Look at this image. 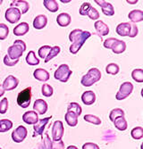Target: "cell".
Segmentation results:
<instances>
[{
    "label": "cell",
    "mask_w": 143,
    "mask_h": 149,
    "mask_svg": "<svg viewBox=\"0 0 143 149\" xmlns=\"http://www.w3.org/2000/svg\"><path fill=\"white\" fill-rule=\"evenodd\" d=\"M90 36H91V33L88 31L75 29L71 31L69 34V40L72 42V45L70 46L69 49L73 55H75L79 52V50L86 42V40L89 38Z\"/></svg>",
    "instance_id": "obj_1"
},
{
    "label": "cell",
    "mask_w": 143,
    "mask_h": 149,
    "mask_svg": "<svg viewBox=\"0 0 143 149\" xmlns=\"http://www.w3.org/2000/svg\"><path fill=\"white\" fill-rule=\"evenodd\" d=\"M26 50V44L23 40L16 39L14 42V45L8 47L7 50V56L12 60H19L22 53Z\"/></svg>",
    "instance_id": "obj_2"
},
{
    "label": "cell",
    "mask_w": 143,
    "mask_h": 149,
    "mask_svg": "<svg viewBox=\"0 0 143 149\" xmlns=\"http://www.w3.org/2000/svg\"><path fill=\"white\" fill-rule=\"evenodd\" d=\"M101 79V72L98 68H91L82 76L81 83L84 87H91Z\"/></svg>",
    "instance_id": "obj_3"
},
{
    "label": "cell",
    "mask_w": 143,
    "mask_h": 149,
    "mask_svg": "<svg viewBox=\"0 0 143 149\" xmlns=\"http://www.w3.org/2000/svg\"><path fill=\"white\" fill-rule=\"evenodd\" d=\"M31 87H28L22 90L17 96V104L20 107L26 109L31 104Z\"/></svg>",
    "instance_id": "obj_4"
},
{
    "label": "cell",
    "mask_w": 143,
    "mask_h": 149,
    "mask_svg": "<svg viewBox=\"0 0 143 149\" xmlns=\"http://www.w3.org/2000/svg\"><path fill=\"white\" fill-rule=\"evenodd\" d=\"M72 73L73 72L67 64H61L55 72L54 77L56 79L61 81V82H67Z\"/></svg>",
    "instance_id": "obj_5"
},
{
    "label": "cell",
    "mask_w": 143,
    "mask_h": 149,
    "mask_svg": "<svg viewBox=\"0 0 143 149\" xmlns=\"http://www.w3.org/2000/svg\"><path fill=\"white\" fill-rule=\"evenodd\" d=\"M133 91V85L132 82H129V81H126V82H123L118 92L115 95V98L117 100H123L125 98H127L130 95H131Z\"/></svg>",
    "instance_id": "obj_6"
},
{
    "label": "cell",
    "mask_w": 143,
    "mask_h": 149,
    "mask_svg": "<svg viewBox=\"0 0 143 149\" xmlns=\"http://www.w3.org/2000/svg\"><path fill=\"white\" fill-rule=\"evenodd\" d=\"M22 16V13L20 12V10L16 7H10L6 11L5 13V18L6 20L11 23V24H15L17 23Z\"/></svg>",
    "instance_id": "obj_7"
},
{
    "label": "cell",
    "mask_w": 143,
    "mask_h": 149,
    "mask_svg": "<svg viewBox=\"0 0 143 149\" xmlns=\"http://www.w3.org/2000/svg\"><path fill=\"white\" fill-rule=\"evenodd\" d=\"M64 133L63 124L61 120H56L52 126V141H59L62 139Z\"/></svg>",
    "instance_id": "obj_8"
},
{
    "label": "cell",
    "mask_w": 143,
    "mask_h": 149,
    "mask_svg": "<svg viewBox=\"0 0 143 149\" xmlns=\"http://www.w3.org/2000/svg\"><path fill=\"white\" fill-rule=\"evenodd\" d=\"M28 135V130L24 126L20 125L18 126L14 131L12 132V139L15 143H22Z\"/></svg>",
    "instance_id": "obj_9"
},
{
    "label": "cell",
    "mask_w": 143,
    "mask_h": 149,
    "mask_svg": "<svg viewBox=\"0 0 143 149\" xmlns=\"http://www.w3.org/2000/svg\"><path fill=\"white\" fill-rule=\"evenodd\" d=\"M18 84H19V79L15 76L9 75L4 80L2 87L5 89V91H10V90H14L15 88H16Z\"/></svg>",
    "instance_id": "obj_10"
},
{
    "label": "cell",
    "mask_w": 143,
    "mask_h": 149,
    "mask_svg": "<svg viewBox=\"0 0 143 149\" xmlns=\"http://www.w3.org/2000/svg\"><path fill=\"white\" fill-rule=\"evenodd\" d=\"M97 5L101 7L102 13L107 16H113L114 15V9L112 4L105 1V0H95Z\"/></svg>",
    "instance_id": "obj_11"
},
{
    "label": "cell",
    "mask_w": 143,
    "mask_h": 149,
    "mask_svg": "<svg viewBox=\"0 0 143 149\" xmlns=\"http://www.w3.org/2000/svg\"><path fill=\"white\" fill-rule=\"evenodd\" d=\"M51 118H52V116H48V117L40 119V120H38V121L36 124L33 125V130H34L36 135H40V136H42L43 131H44L47 124L48 123V121L51 120Z\"/></svg>",
    "instance_id": "obj_12"
},
{
    "label": "cell",
    "mask_w": 143,
    "mask_h": 149,
    "mask_svg": "<svg viewBox=\"0 0 143 149\" xmlns=\"http://www.w3.org/2000/svg\"><path fill=\"white\" fill-rule=\"evenodd\" d=\"M22 120L29 125H34L38 121V114L35 111H28L23 113Z\"/></svg>",
    "instance_id": "obj_13"
},
{
    "label": "cell",
    "mask_w": 143,
    "mask_h": 149,
    "mask_svg": "<svg viewBox=\"0 0 143 149\" xmlns=\"http://www.w3.org/2000/svg\"><path fill=\"white\" fill-rule=\"evenodd\" d=\"M47 108H48L47 103L43 99H37L33 104V109H34L33 111L37 112L38 114L40 115L45 114L47 111Z\"/></svg>",
    "instance_id": "obj_14"
},
{
    "label": "cell",
    "mask_w": 143,
    "mask_h": 149,
    "mask_svg": "<svg viewBox=\"0 0 143 149\" xmlns=\"http://www.w3.org/2000/svg\"><path fill=\"white\" fill-rule=\"evenodd\" d=\"M10 7L18 8L22 15H23V13H26L29 11L30 5L27 1H25V0H15V1H13L10 4Z\"/></svg>",
    "instance_id": "obj_15"
},
{
    "label": "cell",
    "mask_w": 143,
    "mask_h": 149,
    "mask_svg": "<svg viewBox=\"0 0 143 149\" xmlns=\"http://www.w3.org/2000/svg\"><path fill=\"white\" fill-rule=\"evenodd\" d=\"M94 27L97 31V33L99 35V36H102V37H105L107 36L108 33H109V28L108 26L102 21H97L95 23H94Z\"/></svg>",
    "instance_id": "obj_16"
},
{
    "label": "cell",
    "mask_w": 143,
    "mask_h": 149,
    "mask_svg": "<svg viewBox=\"0 0 143 149\" xmlns=\"http://www.w3.org/2000/svg\"><path fill=\"white\" fill-rule=\"evenodd\" d=\"M82 101L86 105H91L96 101V95L93 91L88 90L82 95Z\"/></svg>",
    "instance_id": "obj_17"
},
{
    "label": "cell",
    "mask_w": 143,
    "mask_h": 149,
    "mask_svg": "<svg viewBox=\"0 0 143 149\" xmlns=\"http://www.w3.org/2000/svg\"><path fill=\"white\" fill-rule=\"evenodd\" d=\"M130 31H131V23L122 22L116 27V33L122 37H129Z\"/></svg>",
    "instance_id": "obj_18"
},
{
    "label": "cell",
    "mask_w": 143,
    "mask_h": 149,
    "mask_svg": "<svg viewBox=\"0 0 143 149\" xmlns=\"http://www.w3.org/2000/svg\"><path fill=\"white\" fill-rule=\"evenodd\" d=\"M47 23V18L44 15H40L33 20V27L36 30H42Z\"/></svg>",
    "instance_id": "obj_19"
},
{
    "label": "cell",
    "mask_w": 143,
    "mask_h": 149,
    "mask_svg": "<svg viewBox=\"0 0 143 149\" xmlns=\"http://www.w3.org/2000/svg\"><path fill=\"white\" fill-rule=\"evenodd\" d=\"M30 31V26L27 22H22V23H19L16 27H15L14 29V34L15 36H18V37H21V36H23L25 34H27Z\"/></svg>",
    "instance_id": "obj_20"
},
{
    "label": "cell",
    "mask_w": 143,
    "mask_h": 149,
    "mask_svg": "<svg viewBox=\"0 0 143 149\" xmlns=\"http://www.w3.org/2000/svg\"><path fill=\"white\" fill-rule=\"evenodd\" d=\"M57 24L61 27H67L70 25L72 22V17L67 13H62L57 15Z\"/></svg>",
    "instance_id": "obj_21"
},
{
    "label": "cell",
    "mask_w": 143,
    "mask_h": 149,
    "mask_svg": "<svg viewBox=\"0 0 143 149\" xmlns=\"http://www.w3.org/2000/svg\"><path fill=\"white\" fill-rule=\"evenodd\" d=\"M33 76L38 81H47L50 78L48 72L46 71L45 69H41V68L36 69L33 72Z\"/></svg>",
    "instance_id": "obj_22"
},
{
    "label": "cell",
    "mask_w": 143,
    "mask_h": 149,
    "mask_svg": "<svg viewBox=\"0 0 143 149\" xmlns=\"http://www.w3.org/2000/svg\"><path fill=\"white\" fill-rule=\"evenodd\" d=\"M128 17L132 23H137L143 21V12L141 10H133L129 13Z\"/></svg>",
    "instance_id": "obj_23"
},
{
    "label": "cell",
    "mask_w": 143,
    "mask_h": 149,
    "mask_svg": "<svg viewBox=\"0 0 143 149\" xmlns=\"http://www.w3.org/2000/svg\"><path fill=\"white\" fill-rule=\"evenodd\" d=\"M78 116L76 113L67 111L66 115H64V119H66V123L70 126V127H75L78 124Z\"/></svg>",
    "instance_id": "obj_24"
},
{
    "label": "cell",
    "mask_w": 143,
    "mask_h": 149,
    "mask_svg": "<svg viewBox=\"0 0 143 149\" xmlns=\"http://www.w3.org/2000/svg\"><path fill=\"white\" fill-rule=\"evenodd\" d=\"M112 51L116 54V55H119V54H122L125 51L126 49V43L123 40H119L117 39L116 41L114 43V45L112 46Z\"/></svg>",
    "instance_id": "obj_25"
},
{
    "label": "cell",
    "mask_w": 143,
    "mask_h": 149,
    "mask_svg": "<svg viewBox=\"0 0 143 149\" xmlns=\"http://www.w3.org/2000/svg\"><path fill=\"white\" fill-rule=\"evenodd\" d=\"M113 123L114 124V127L117 129L118 130H120V131H124L128 128V124H127V121H126L125 117H118V118H116L113 121Z\"/></svg>",
    "instance_id": "obj_26"
},
{
    "label": "cell",
    "mask_w": 143,
    "mask_h": 149,
    "mask_svg": "<svg viewBox=\"0 0 143 149\" xmlns=\"http://www.w3.org/2000/svg\"><path fill=\"white\" fill-rule=\"evenodd\" d=\"M43 5L51 13H56L57 12L59 6L57 4V1L56 0H43Z\"/></svg>",
    "instance_id": "obj_27"
},
{
    "label": "cell",
    "mask_w": 143,
    "mask_h": 149,
    "mask_svg": "<svg viewBox=\"0 0 143 149\" xmlns=\"http://www.w3.org/2000/svg\"><path fill=\"white\" fill-rule=\"evenodd\" d=\"M26 63L31 66H35L40 63V59H38L34 51L31 50L28 53L27 56H26Z\"/></svg>",
    "instance_id": "obj_28"
},
{
    "label": "cell",
    "mask_w": 143,
    "mask_h": 149,
    "mask_svg": "<svg viewBox=\"0 0 143 149\" xmlns=\"http://www.w3.org/2000/svg\"><path fill=\"white\" fill-rule=\"evenodd\" d=\"M67 111L73 112L74 113H76L78 116H80L82 113V106L76 103V102H72L68 104L67 106Z\"/></svg>",
    "instance_id": "obj_29"
},
{
    "label": "cell",
    "mask_w": 143,
    "mask_h": 149,
    "mask_svg": "<svg viewBox=\"0 0 143 149\" xmlns=\"http://www.w3.org/2000/svg\"><path fill=\"white\" fill-rule=\"evenodd\" d=\"M13 128V123L10 120L3 119L0 120V132H6Z\"/></svg>",
    "instance_id": "obj_30"
},
{
    "label": "cell",
    "mask_w": 143,
    "mask_h": 149,
    "mask_svg": "<svg viewBox=\"0 0 143 149\" xmlns=\"http://www.w3.org/2000/svg\"><path fill=\"white\" fill-rule=\"evenodd\" d=\"M60 52H61V48H60V47H58V46H55V47H51L50 52L48 53L46 59H45V63H48L50 60H52L54 57H56Z\"/></svg>",
    "instance_id": "obj_31"
},
{
    "label": "cell",
    "mask_w": 143,
    "mask_h": 149,
    "mask_svg": "<svg viewBox=\"0 0 143 149\" xmlns=\"http://www.w3.org/2000/svg\"><path fill=\"white\" fill-rule=\"evenodd\" d=\"M131 136L133 139H141L143 138V128L140 126L133 128L131 131Z\"/></svg>",
    "instance_id": "obj_32"
},
{
    "label": "cell",
    "mask_w": 143,
    "mask_h": 149,
    "mask_svg": "<svg viewBox=\"0 0 143 149\" xmlns=\"http://www.w3.org/2000/svg\"><path fill=\"white\" fill-rule=\"evenodd\" d=\"M120 71V68L119 66L114 63H111L107 65L106 67V72L107 74H110V75H116Z\"/></svg>",
    "instance_id": "obj_33"
},
{
    "label": "cell",
    "mask_w": 143,
    "mask_h": 149,
    "mask_svg": "<svg viewBox=\"0 0 143 149\" xmlns=\"http://www.w3.org/2000/svg\"><path fill=\"white\" fill-rule=\"evenodd\" d=\"M83 119H84V120L87 121V123L94 124V125H100L101 124L100 118H98V116L93 115V114H86L83 117Z\"/></svg>",
    "instance_id": "obj_34"
},
{
    "label": "cell",
    "mask_w": 143,
    "mask_h": 149,
    "mask_svg": "<svg viewBox=\"0 0 143 149\" xmlns=\"http://www.w3.org/2000/svg\"><path fill=\"white\" fill-rule=\"evenodd\" d=\"M118 117H124V112L123 110L120 109V108H115V109H113L110 113H109V119L110 120L113 121Z\"/></svg>",
    "instance_id": "obj_35"
},
{
    "label": "cell",
    "mask_w": 143,
    "mask_h": 149,
    "mask_svg": "<svg viewBox=\"0 0 143 149\" xmlns=\"http://www.w3.org/2000/svg\"><path fill=\"white\" fill-rule=\"evenodd\" d=\"M132 78L139 83L143 82V70L142 69H135L132 72Z\"/></svg>",
    "instance_id": "obj_36"
},
{
    "label": "cell",
    "mask_w": 143,
    "mask_h": 149,
    "mask_svg": "<svg viewBox=\"0 0 143 149\" xmlns=\"http://www.w3.org/2000/svg\"><path fill=\"white\" fill-rule=\"evenodd\" d=\"M41 92H42V95L46 97H52V95L54 93V89L52 88L50 85L48 84H44L42 86V88H41Z\"/></svg>",
    "instance_id": "obj_37"
},
{
    "label": "cell",
    "mask_w": 143,
    "mask_h": 149,
    "mask_svg": "<svg viewBox=\"0 0 143 149\" xmlns=\"http://www.w3.org/2000/svg\"><path fill=\"white\" fill-rule=\"evenodd\" d=\"M51 47L50 46H42L40 49H38V56H40L41 59H46V57L47 56L48 53L50 52Z\"/></svg>",
    "instance_id": "obj_38"
},
{
    "label": "cell",
    "mask_w": 143,
    "mask_h": 149,
    "mask_svg": "<svg viewBox=\"0 0 143 149\" xmlns=\"http://www.w3.org/2000/svg\"><path fill=\"white\" fill-rule=\"evenodd\" d=\"M9 34V28L7 25L0 23V40H5Z\"/></svg>",
    "instance_id": "obj_39"
},
{
    "label": "cell",
    "mask_w": 143,
    "mask_h": 149,
    "mask_svg": "<svg viewBox=\"0 0 143 149\" xmlns=\"http://www.w3.org/2000/svg\"><path fill=\"white\" fill-rule=\"evenodd\" d=\"M43 145L41 146V149H52V140L50 139L47 133H45V137L42 138Z\"/></svg>",
    "instance_id": "obj_40"
},
{
    "label": "cell",
    "mask_w": 143,
    "mask_h": 149,
    "mask_svg": "<svg viewBox=\"0 0 143 149\" xmlns=\"http://www.w3.org/2000/svg\"><path fill=\"white\" fill-rule=\"evenodd\" d=\"M87 16H89V19H91V20H98L99 18V13L95 7L91 6V8L89 10L87 13Z\"/></svg>",
    "instance_id": "obj_41"
},
{
    "label": "cell",
    "mask_w": 143,
    "mask_h": 149,
    "mask_svg": "<svg viewBox=\"0 0 143 149\" xmlns=\"http://www.w3.org/2000/svg\"><path fill=\"white\" fill-rule=\"evenodd\" d=\"M91 4L90 3H83L82 6H81V7H80V11H79V13H80V15H82V16H85V15H87V13H88V12H89V10L91 8Z\"/></svg>",
    "instance_id": "obj_42"
},
{
    "label": "cell",
    "mask_w": 143,
    "mask_h": 149,
    "mask_svg": "<svg viewBox=\"0 0 143 149\" xmlns=\"http://www.w3.org/2000/svg\"><path fill=\"white\" fill-rule=\"evenodd\" d=\"M7 109H8V100L6 97H5L0 102V113L5 114L7 112Z\"/></svg>",
    "instance_id": "obj_43"
},
{
    "label": "cell",
    "mask_w": 143,
    "mask_h": 149,
    "mask_svg": "<svg viewBox=\"0 0 143 149\" xmlns=\"http://www.w3.org/2000/svg\"><path fill=\"white\" fill-rule=\"evenodd\" d=\"M117 40V38H107L105 41H104V47L105 48H107V49H111L112 48V46L114 45V43Z\"/></svg>",
    "instance_id": "obj_44"
},
{
    "label": "cell",
    "mask_w": 143,
    "mask_h": 149,
    "mask_svg": "<svg viewBox=\"0 0 143 149\" xmlns=\"http://www.w3.org/2000/svg\"><path fill=\"white\" fill-rule=\"evenodd\" d=\"M18 62H19V60H12V59H10L7 55H6L5 57H4V63L6 66H9V67L15 66V64L18 63Z\"/></svg>",
    "instance_id": "obj_45"
},
{
    "label": "cell",
    "mask_w": 143,
    "mask_h": 149,
    "mask_svg": "<svg viewBox=\"0 0 143 149\" xmlns=\"http://www.w3.org/2000/svg\"><path fill=\"white\" fill-rule=\"evenodd\" d=\"M139 33V29L135 23H131V31H130L129 38H135Z\"/></svg>",
    "instance_id": "obj_46"
},
{
    "label": "cell",
    "mask_w": 143,
    "mask_h": 149,
    "mask_svg": "<svg viewBox=\"0 0 143 149\" xmlns=\"http://www.w3.org/2000/svg\"><path fill=\"white\" fill-rule=\"evenodd\" d=\"M64 142L61 139L59 141H52V149H64Z\"/></svg>",
    "instance_id": "obj_47"
},
{
    "label": "cell",
    "mask_w": 143,
    "mask_h": 149,
    "mask_svg": "<svg viewBox=\"0 0 143 149\" xmlns=\"http://www.w3.org/2000/svg\"><path fill=\"white\" fill-rule=\"evenodd\" d=\"M82 149H100L99 146L92 142H87L82 146Z\"/></svg>",
    "instance_id": "obj_48"
},
{
    "label": "cell",
    "mask_w": 143,
    "mask_h": 149,
    "mask_svg": "<svg viewBox=\"0 0 143 149\" xmlns=\"http://www.w3.org/2000/svg\"><path fill=\"white\" fill-rule=\"evenodd\" d=\"M128 4H131V5H135V4H137L139 1H138V0H127V1H126Z\"/></svg>",
    "instance_id": "obj_49"
},
{
    "label": "cell",
    "mask_w": 143,
    "mask_h": 149,
    "mask_svg": "<svg viewBox=\"0 0 143 149\" xmlns=\"http://www.w3.org/2000/svg\"><path fill=\"white\" fill-rule=\"evenodd\" d=\"M5 89L3 88V87H2V85H0V97H2V96H4L5 95Z\"/></svg>",
    "instance_id": "obj_50"
},
{
    "label": "cell",
    "mask_w": 143,
    "mask_h": 149,
    "mask_svg": "<svg viewBox=\"0 0 143 149\" xmlns=\"http://www.w3.org/2000/svg\"><path fill=\"white\" fill-rule=\"evenodd\" d=\"M66 149H78V147L76 146H69L68 147H66Z\"/></svg>",
    "instance_id": "obj_51"
},
{
    "label": "cell",
    "mask_w": 143,
    "mask_h": 149,
    "mask_svg": "<svg viewBox=\"0 0 143 149\" xmlns=\"http://www.w3.org/2000/svg\"><path fill=\"white\" fill-rule=\"evenodd\" d=\"M61 2H63V3H69V2H71V0H61Z\"/></svg>",
    "instance_id": "obj_52"
},
{
    "label": "cell",
    "mask_w": 143,
    "mask_h": 149,
    "mask_svg": "<svg viewBox=\"0 0 143 149\" xmlns=\"http://www.w3.org/2000/svg\"><path fill=\"white\" fill-rule=\"evenodd\" d=\"M3 3V0H0V5H1Z\"/></svg>",
    "instance_id": "obj_53"
},
{
    "label": "cell",
    "mask_w": 143,
    "mask_h": 149,
    "mask_svg": "<svg viewBox=\"0 0 143 149\" xmlns=\"http://www.w3.org/2000/svg\"><path fill=\"white\" fill-rule=\"evenodd\" d=\"M38 149H41V147H40V148H38Z\"/></svg>",
    "instance_id": "obj_54"
},
{
    "label": "cell",
    "mask_w": 143,
    "mask_h": 149,
    "mask_svg": "<svg viewBox=\"0 0 143 149\" xmlns=\"http://www.w3.org/2000/svg\"><path fill=\"white\" fill-rule=\"evenodd\" d=\"M0 149H2V148H0Z\"/></svg>",
    "instance_id": "obj_55"
}]
</instances>
